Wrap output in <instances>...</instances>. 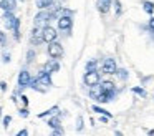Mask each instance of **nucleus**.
I'll use <instances>...</instances> for the list:
<instances>
[{
	"label": "nucleus",
	"instance_id": "1",
	"mask_svg": "<svg viewBox=\"0 0 154 136\" xmlns=\"http://www.w3.org/2000/svg\"><path fill=\"white\" fill-rule=\"evenodd\" d=\"M101 81V75L98 70H94V71H86L83 76V83L88 86V88H93V86H98Z\"/></svg>",
	"mask_w": 154,
	"mask_h": 136
},
{
	"label": "nucleus",
	"instance_id": "2",
	"mask_svg": "<svg viewBox=\"0 0 154 136\" xmlns=\"http://www.w3.org/2000/svg\"><path fill=\"white\" fill-rule=\"evenodd\" d=\"M50 20H51V15H50V10L48 8H43V10H40V12L35 15V18H33V25L35 27H45V25H48L50 23Z\"/></svg>",
	"mask_w": 154,
	"mask_h": 136
},
{
	"label": "nucleus",
	"instance_id": "3",
	"mask_svg": "<svg viewBox=\"0 0 154 136\" xmlns=\"http://www.w3.org/2000/svg\"><path fill=\"white\" fill-rule=\"evenodd\" d=\"M47 53H48V56H50V58H57V60H60L61 56H63V46H61V43H60V42L53 40V42L48 43Z\"/></svg>",
	"mask_w": 154,
	"mask_h": 136
},
{
	"label": "nucleus",
	"instance_id": "4",
	"mask_svg": "<svg viewBox=\"0 0 154 136\" xmlns=\"http://www.w3.org/2000/svg\"><path fill=\"white\" fill-rule=\"evenodd\" d=\"M57 20V27L60 32H70L71 27H73V17L71 15H60Z\"/></svg>",
	"mask_w": 154,
	"mask_h": 136
},
{
	"label": "nucleus",
	"instance_id": "5",
	"mask_svg": "<svg viewBox=\"0 0 154 136\" xmlns=\"http://www.w3.org/2000/svg\"><path fill=\"white\" fill-rule=\"evenodd\" d=\"M118 70V65H116V60L114 58H104L103 63H101V71L104 75H114Z\"/></svg>",
	"mask_w": 154,
	"mask_h": 136
},
{
	"label": "nucleus",
	"instance_id": "6",
	"mask_svg": "<svg viewBox=\"0 0 154 136\" xmlns=\"http://www.w3.org/2000/svg\"><path fill=\"white\" fill-rule=\"evenodd\" d=\"M42 36H43L45 43H50V42H53V40H57L58 32H57V28H53L51 25H45V27H42Z\"/></svg>",
	"mask_w": 154,
	"mask_h": 136
},
{
	"label": "nucleus",
	"instance_id": "7",
	"mask_svg": "<svg viewBox=\"0 0 154 136\" xmlns=\"http://www.w3.org/2000/svg\"><path fill=\"white\" fill-rule=\"evenodd\" d=\"M32 80V75L28 70H22L20 73H18V78H17V83H18V88L23 91L25 88H28V83H30Z\"/></svg>",
	"mask_w": 154,
	"mask_h": 136
},
{
	"label": "nucleus",
	"instance_id": "8",
	"mask_svg": "<svg viewBox=\"0 0 154 136\" xmlns=\"http://www.w3.org/2000/svg\"><path fill=\"white\" fill-rule=\"evenodd\" d=\"M37 80L40 81L42 86H45V88H48V86L53 85V80H51V73H48L47 70H40V73L37 75Z\"/></svg>",
	"mask_w": 154,
	"mask_h": 136
},
{
	"label": "nucleus",
	"instance_id": "9",
	"mask_svg": "<svg viewBox=\"0 0 154 136\" xmlns=\"http://www.w3.org/2000/svg\"><path fill=\"white\" fill-rule=\"evenodd\" d=\"M30 43L33 46H38L43 43V36H42V28L40 27H33V30L30 32Z\"/></svg>",
	"mask_w": 154,
	"mask_h": 136
},
{
	"label": "nucleus",
	"instance_id": "10",
	"mask_svg": "<svg viewBox=\"0 0 154 136\" xmlns=\"http://www.w3.org/2000/svg\"><path fill=\"white\" fill-rule=\"evenodd\" d=\"M15 20H17V17H15L14 12H4V15H2V22H4V25H5V28H7V30L14 28Z\"/></svg>",
	"mask_w": 154,
	"mask_h": 136
},
{
	"label": "nucleus",
	"instance_id": "11",
	"mask_svg": "<svg viewBox=\"0 0 154 136\" xmlns=\"http://www.w3.org/2000/svg\"><path fill=\"white\" fill-rule=\"evenodd\" d=\"M113 98H116V90H113V91H98V96H96V100L100 103L113 101Z\"/></svg>",
	"mask_w": 154,
	"mask_h": 136
},
{
	"label": "nucleus",
	"instance_id": "12",
	"mask_svg": "<svg viewBox=\"0 0 154 136\" xmlns=\"http://www.w3.org/2000/svg\"><path fill=\"white\" fill-rule=\"evenodd\" d=\"M43 70H47L48 73H57L60 70V63H58L57 58H50L47 63L43 65Z\"/></svg>",
	"mask_w": 154,
	"mask_h": 136
},
{
	"label": "nucleus",
	"instance_id": "13",
	"mask_svg": "<svg viewBox=\"0 0 154 136\" xmlns=\"http://www.w3.org/2000/svg\"><path fill=\"white\" fill-rule=\"evenodd\" d=\"M111 5H113V0H98L96 2V8L100 13H108L111 10Z\"/></svg>",
	"mask_w": 154,
	"mask_h": 136
},
{
	"label": "nucleus",
	"instance_id": "14",
	"mask_svg": "<svg viewBox=\"0 0 154 136\" xmlns=\"http://www.w3.org/2000/svg\"><path fill=\"white\" fill-rule=\"evenodd\" d=\"M0 8L4 12H14L17 8V0H0Z\"/></svg>",
	"mask_w": 154,
	"mask_h": 136
},
{
	"label": "nucleus",
	"instance_id": "15",
	"mask_svg": "<svg viewBox=\"0 0 154 136\" xmlns=\"http://www.w3.org/2000/svg\"><path fill=\"white\" fill-rule=\"evenodd\" d=\"M98 88H100V91H113V90H116V85L111 80H103V81H100Z\"/></svg>",
	"mask_w": 154,
	"mask_h": 136
},
{
	"label": "nucleus",
	"instance_id": "16",
	"mask_svg": "<svg viewBox=\"0 0 154 136\" xmlns=\"http://www.w3.org/2000/svg\"><path fill=\"white\" fill-rule=\"evenodd\" d=\"M47 125L50 126L51 129H55V128H60V126H61V119H60V116H58V115H51V116H48V121H47Z\"/></svg>",
	"mask_w": 154,
	"mask_h": 136
},
{
	"label": "nucleus",
	"instance_id": "17",
	"mask_svg": "<svg viewBox=\"0 0 154 136\" xmlns=\"http://www.w3.org/2000/svg\"><path fill=\"white\" fill-rule=\"evenodd\" d=\"M35 5H37L38 10L50 8L51 5H55V0H35Z\"/></svg>",
	"mask_w": 154,
	"mask_h": 136
},
{
	"label": "nucleus",
	"instance_id": "18",
	"mask_svg": "<svg viewBox=\"0 0 154 136\" xmlns=\"http://www.w3.org/2000/svg\"><path fill=\"white\" fill-rule=\"evenodd\" d=\"M143 10L147 13V15H154V2L151 0H143Z\"/></svg>",
	"mask_w": 154,
	"mask_h": 136
},
{
	"label": "nucleus",
	"instance_id": "19",
	"mask_svg": "<svg viewBox=\"0 0 154 136\" xmlns=\"http://www.w3.org/2000/svg\"><path fill=\"white\" fill-rule=\"evenodd\" d=\"M58 111H60V108L58 106H51V108H48L47 111H43V113H38V118H48V116H51V115H58Z\"/></svg>",
	"mask_w": 154,
	"mask_h": 136
},
{
	"label": "nucleus",
	"instance_id": "20",
	"mask_svg": "<svg viewBox=\"0 0 154 136\" xmlns=\"http://www.w3.org/2000/svg\"><path fill=\"white\" fill-rule=\"evenodd\" d=\"M91 109H93L94 113H98V115H104V116H108V118H113V115H111L109 111H108V109H104L103 106H100V105H93L91 106Z\"/></svg>",
	"mask_w": 154,
	"mask_h": 136
},
{
	"label": "nucleus",
	"instance_id": "21",
	"mask_svg": "<svg viewBox=\"0 0 154 136\" xmlns=\"http://www.w3.org/2000/svg\"><path fill=\"white\" fill-rule=\"evenodd\" d=\"M114 75H116L121 81H126V80L129 78V71H128V70H124V68H118Z\"/></svg>",
	"mask_w": 154,
	"mask_h": 136
},
{
	"label": "nucleus",
	"instance_id": "22",
	"mask_svg": "<svg viewBox=\"0 0 154 136\" xmlns=\"http://www.w3.org/2000/svg\"><path fill=\"white\" fill-rule=\"evenodd\" d=\"M131 91H133L134 95L141 96V98H147V91L143 88V86H133V88H131Z\"/></svg>",
	"mask_w": 154,
	"mask_h": 136
},
{
	"label": "nucleus",
	"instance_id": "23",
	"mask_svg": "<svg viewBox=\"0 0 154 136\" xmlns=\"http://www.w3.org/2000/svg\"><path fill=\"white\" fill-rule=\"evenodd\" d=\"M85 70H86V71H94V70H98V62L96 60H90V62H86Z\"/></svg>",
	"mask_w": 154,
	"mask_h": 136
},
{
	"label": "nucleus",
	"instance_id": "24",
	"mask_svg": "<svg viewBox=\"0 0 154 136\" xmlns=\"http://www.w3.org/2000/svg\"><path fill=\"white\" fill-rule=\"evenodd\" d=\"M35 56H37V53H35V50L33 48H30L27 52V63H32L35 60Z\"/></svg>",
	"mask_w": 154,
	"mask_h": 136
},
{
	"label": "nucleus",
	"instance_id": "25",
	"mask_svg": "<svg viewBox=\"0 0 154 136\" xmlns=\"http://www.w3.org/2000/svg\"><path fill=\"white\" fill-rule=\"evenodd\" d=\"M83 128H85V119H83V116H78L76 118V129L78 131H83Z\"/></svg>",
	"mask_w": 154,
	"mask_h": 136
},
{
	"label": "nucleus",
	"instance_id": "26",
	"mask_svg": "<svg viewBox=\"0 0 154 136\" xmlns=\"http://www.w3.org/2000/svg\"><path fill=\"white\" fill-rule=\"evenodd\" d=\"M18 115H20L22 118H28L30 111H28V108H27V106H23V108H20V109H18Z\"/></svg>",
	"mask_w": 154,
	"mask_h": 136
},
{
	"label": "nucleus",
	"instance_id": "27",
	"mask_svg": "<svg viewBox=\"0 0 154 136\" xmlns=\"http://www.w3.org/2000/svg\"><path fill=\"white\" fill-rule=\"evenodd\" d=\"M114 10H116V15L118 17L123 13V8H121V2H119V0H114Z\"/></svg>",
	"mask_w": 154,
	"mask_h": 136
},
{
	"label": "nucleus",
	"instance_id": "28",
	"mask_svg": "<svg viewBox=\"0 0 154 136\" xmlns=\"http://www.w3.org/2000/svg\"><path fill=\"white\" fill-rule=\"evenodd\" d=\"M0 45H2V46L7 45V33L2 32V30H0Z\"/></svg>",
	"mask_w": 154,
	"mask_h": 136
},
{
	"label": "nucleus",
	"instance_id": "29",
	"mask_svg": "<svg viewBox=\"0 0 154 136\" xmlns=\"http://www.w3.org/2000/svg\"><path fill=\"white\" fill-rule=\"evenodd\" d=\"M2 123H4V128H8V126H10V123H12V116H10V115L4 116V119H2Z\"/></svg>",
	"mask_w": 154,
	"mask_h": 136
},
{
	"label": "nucleus",
	"instance_id": "30",
	"mask_svg": "<svg viewBox=\"0 0 154 136\" xmlns=\"http://www.w3.org/2000/svg\"><path fill=\"white\" fill-rule=\"evenodd\" d=\"M10 53H7V52H4V53H2V62H4V63H10Z\"/></svg>",
	"mask_w": 154,
	"mask_h": 136
},
{
	"label": "nucleus",
	"instance_id": "31",
	"mask_svg": "<svg viewBox=\"0 0 154 136\" xmlns=\"http://www.w3.org/2000/svg\"><path fill=\"white\" fill-rule=\"evenodd\" d=\"M147 28H149V32H154V15H151L149 22H147Z\"/></svg>",
	"mask_w": 154,
	"mask_h": 136
},
{
	"label": "nucleus",
	"instance_id": "32",
	"mask_svg": "<svg viewBox=\"0 0 154 136\" xmlns=\"http://www.w3.org/2000/svg\"><path fill=\"white\" fill-rule=\"evenodd\" d=\"M20 100H22V103H23V106H28V96L27 95H22L20 93Z\"/></svg>",
	"mask_w": 154,
	"mask_h": 136
},
{
	"label": "nucleus",
	"instance_id": "33",
	"mask_svg": "<svg viewBox=\"0 0 154 136\" xmlns=\"http://www.w3.org/2000/svg\"><path fill=\"white\" fill-rule=\"evenodd\" d=\"M7 81H0V90H2V91H7Z\"/></svg>",
	"mask_w": 154,
	"mask_h": 136
},
{
	"label": "nucleus",
	"instance_id": "34",
	"mask_svg": "<svg viewBox=\"0 0 154 136\" xmlns=\"http://www.w3.org/2000/svg\"><path fill=\"white\" fill-rule=\"evenodd\" d=\"M17 134H18V136H27V134H28V129H25V128H23V129H20V131H18Z\"/></svg>",
	"mask_w": 154,
	"mask_h": 136
},
{
	"label": "nucleus",
	"instance_id": "35",
	"mask_svg": "<svg viewBox=\"0 0 154 136\" xmlns=\"http://www.w3.org/2000/svg\"><path fill=\"white\" fill-rule=\"evenodd\" d=\"M108 119H109V118H108V116H104V115H101V118H100V121H101V123H108Z\"/></svg>",
	"mask_w": 154,
	"mask_h": 136
},
{
	"label": "nucleus",
	"instance_id": "36",
	"mask_svg": "<svg viewBox=\"0 0 154 136\" xmlns=\"http://www.w3.org/2000/svg\"><path fill=\"white\" fill-rule=\"evenodd\" d=\"M0 118H2V108H0Z\"/></svg>",
	"mask_w": 154,
	"mask_h": 136
},
{
	"label": "nucleus",
	"instance_id": "37",
	"mask_svg": "<svg viewBox=\"0 0 154 136\" xmlns=\"http://www.w3.org/2000/svg\"><path fill=\"white\" fill-rule=\"evenodd\" d=\"M18 2H23V0H18Z\"/></svg>",
	"mask_w": 154,
	"mask_h": 136
}]
</instances>
